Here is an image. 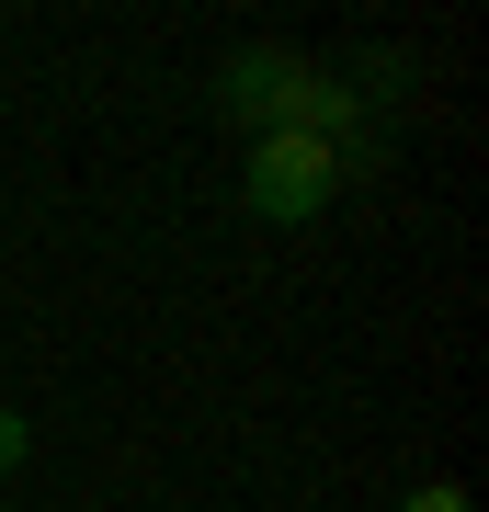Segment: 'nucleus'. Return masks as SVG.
<instances>
[{"label":"nucleus","mask_w":489,"mask_h":512,"mask_svg":"<svg viewBox=\"0 0 489 512\" xmlns=\"http://www.w3.org/2000/svg\"><path fill=\"white\" fill-rule=\"evenodd\" d=\"M342 183H353V160H342L330 137H308V126L239 148V205H251L262 228H308V217H330V205H342Z\"/></svg>","instance_id":"f257e3e1"},{"label":"nucleus","mask_w":489,"mask_h":512,"mask_svg":"<svg viewBox=\"0 0 489 512\" xmlns=\"http://www.w3.org/2000/svg\"><path fill=\"white\" fill-rule=\"evenodd\" d=\"M23 456H35V421H23V410H12V399H0V478H12V467H23Z\"/></svg>","instance_id":"f03ea898"},{"label":"nucleus","mask_w":489,"mask_h":512,"mask_svg":"<svg viewBox=\"0 0 489 512\" xmlns=\"http://www.w3.org/2000/svg\"><path fill=\"white\" fill-rule=\"evenodd\" d=\"M399 512H467V490H455V478H421V490H410Z\"/></svg>","instance_id":"7ed1b4c3"},{"label":"nucleus","mask_w":489,"mask_h":512,"mask_svg":"<svg viewBox=\"0 0 489 512\" xmlns=\"http://www.w3.org/2000/svg\"><path fill=\"white\" fill-rule=\"evenodd\" d=\"M0 512H12V501H0Z\"/></svg>","instance_id":"20e7f679"}]
</instances>
